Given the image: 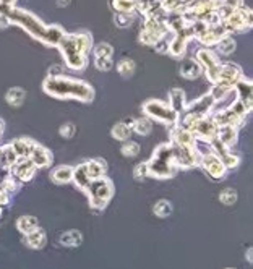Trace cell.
<instances>
[{
	"mask_svg": "<svg viewBox=\"0 0 253 269\" xmlns=\"http://www.w3.org/2000/svg\"><path fill=\"white\" fill-rule=\"evenodd\" d=\"M133 128L136 130V133H140V135H149L151 133V122H149L148 119H140V120H136L135 122V125Z\"/></svg>",
	"mask_w": 253,
	"mask_h": 269,
	"instance_id": "cb8c5ba5",
	"label": "cell"
},
{
	"mask_svg": "<svg viewBox=\"0 0 253 269\" xmlns=\"http://www.w3.org/2000/svg\"><path fill=\"white\" fill-rule=\"evenodd\" d=\"M10 146L13 149V153H15L19 159V157H28L29 156L32 146H34V143L29 141V140H16V141H13Z\"/></svg>",
	"mask_w": 253,
	"mask_h": 269,
	"instance_id": "2e32d148",
	"label": "cell"
},
{
	"mask_svg": "<svg viewBox=\"0 0 253 269\" xmlns=\"http://www.w3.org/2000/svg\"><path fill=\"white\" fill-rule=\"evenodd\" d=\"M172 213V205L171 201L167 200H159L158 203L154 205V214L159 216V218H167V216H171Z\"/></svg>",
	"mask_w": 253,
	"mask_h": 269,
	"instance_id": "ffe728a7",
	"label": "cell"
},
{
	"mask_svg": "<svg viewBox=\"0 0 253 269\" xmlns=\"http://www.w3.org/2000/svg\"><path fill=\"white\" fill-rule=\"evenodd\" d=\"M148 164V175H153L156 179H171L175 174V164L171 144H161L154 151L151 161Z\"/></svg>",
	"mask_w": 253,
	"mask_h": 269,
	"instance_id": "3957f363",
	"label": "cell"
},
{
	"mask_svg": "<svg viewBox=\"0 0 253 269\" xmlns=\"http://www.w3.org/2000/svg\"><path fill=\"white\" fill-rule=\"evenodd\" d=\"M24 244L28 245L29 248H42L45 245V232L42 229H36L29 234H26L24 237Z\"/></svg>",
	"mask_w": 253,
	"mask_h": 269,
	"instance_id": "4fadbf2b",
	"label": "cell"
},
{
	"mask_svg": "<svg viewBox=\"0 0 253 269\" xmlns=\"http://www.w3.org/2000/svg\"><path fill=\"white\" fill-rule=\"evenodd\" d=\"M216 138L219 143L224 144V146H232L237 140V130L232 125H221V127H218Z\"/></svg>",
	"mask_w": 253,
	"mask_h": 269,
	"instance_id": "30bf717a",
	"label": "cell"
},
{
	"mask_svg": "<svg viewBox=\"0 0 253 269\" xmlns=\"http://www.w3.org/2000/svg\"><path fill=\"white\" fill-rule=\"evenodd\" d=\"M44 88L49 94L58 97H76L80 101H91L93 97V88L89 84L68 78H49L45 80Z\"/></svg>",
	"mask_w": 253,
	"mask_h": 269,
	"instance_id": "7a4b0ae2",
	"label": "cell"
},
{
	"mask_svg": "<svg viewBox=\"0 0 253 269\" xmlns=\"http://www.w3.org/2000/svg\"><path fill=\"white\" fill-rule=\"evenodd\" d=\"M28 159L34 164L36 167H45V166H49L50 161H52V156L50 153L45 148L42 146H37V144H34L31 149V153L28 156Z\"/></svg>",
	"mask_w": 253,
	"mask_h": 269,
	"instance_id": "ba28073f",
	"label": "cell"
},
{
	"mask_svg": "<svg viewBox=\"0 0 253 269\" xmlns=\"http://www.w3.org/2000/svg\"><path fill=\"white\" fill-rule=\"evenodd\" d=\"M148 175V164L146 162H143L140 164V166H136L135 170H133V177L136 180H141V179H145V177Z\"/></svg>",
	"mask_w": 253,
	"mask_h": 269,
	"instance_id": "f546056e",
	"label": "cell"
},
{
	"mask_svg": "<svg viewBox=\"0 0 253 269\" xmlns=\"http://www.w3.org/2000/svg\"><path fill=\"white\" fill-rule=\"evenodd\" d=\"M213 96H203L201 99H198L195 104H192L190 106V114H195V115H200V117H203L208 110H210L213 107Z\"/></svg>",
	"mask_w": 253,
	"mask_h": 269,
	"instance_id": "5bb4252c",
	"label": "cell"
},
{
	"mask_svg": "<svg viewBox=\"0 0 253 269\" xmlns=\"http://www.w3.org/2000/svg\"><path fill=\"white\" fill-rule=\"evenodd\" d=\"M58 240H60V244L63 247H78L83 242V235L78 231H68V232L62 234Z\"/></svg>",
	"mask_w": 253,
	"mask_h": 269,
	"instance_id": "ac0fdd59",
	"label": "cell"
},
{
	"mask_svg": "<svg viewBox=\"0 0 253 269\" xmlns=\"http://www.w3.org/2000/svg\"><path fill=\"white\" fill-rule=\"evenodd\" d=\"M140 153V146L136 144L135 141H128L122 146V154L123 156H128V157H133Z\"/></svg>",
	"mask_w": 253,
	"mask_h": 269,
	"instance_id": "4316f807",
	"label": "cell"
},
{
	"mask_svg": "<svg viewBox=\"0 0 253 269\" xmlns=\"http://www.w3.org/2000/svg\"><path fill=\"white\" fill-rule=\"evenodd\" d=\"M112 136L115 138V140H128L130 136V125H127V123H117V125L114 127L112 130Z\"/></svg>",
	"mask_w": 253,
	"mask_h": 269,
	"instance_id": "44dd1931",
	"label": "cell"
},
{
	"mask_svg": "<svg viewBox=\"0 0 253 269\" xmlns=\"http://www.w3.org/2000/svg\"><path fill=\"white\" fill-rule=\"evenodd\" d=\"M221 161H223V164L226 166V169H227V167H237V166H239V157L234 156V154H231V153L224 154L223 157H221Z\"/></svg>",
	"mask_w": 253,
	"mask_h": 269,
	"instance_id": "f1b7e54d",
	"label": "cell"
},
{
	"mask_svg": "<svg viewBox=\"0 0 253 269\" xmlns=\"http://www.w3.org/2000/svg\"><path fill=\"white\" fill-rule=\"evenodd\" d=\"M58 45L62 47L67 63L71 68H83L84 65V50L91 45L89 36H68L62 37Z\"/></svg>",
	"mask_w": 253,
	"mask_h": 269,
	"instance_id": "277c9868",
	"label": "cell"
},
{
	"mask_svg": "<svg viewBox=\"0 0 253 269\" xmlns=\"http://www.w3.org/2000/svg\"><path fill=\"white\" fill-rule=\"evenodd\" d=\"M143 110L153 119H158L161 122H166V123H174L177 122V112L172 110L169 106H166L164 102L161 101H149L145 104Z\"/></svg>",
	"mask_w": 253,
	"mask_h": 269,
	"instance_id": "8992f818",
	"label": "cell"
},
{
	"mask_svg": "<svg viewBox=\"0 0 253 269\" xmlns=\"http://www.w3.org/2000/svg\"><path fill=\"white\" fill-rule=\"evenodd\" d=\"M201 164H203L205 170L213 177V179H223L224 174H226V166L223 164V161H221L219 157L216 154H213V153L203 156Z\"/></svg>",
	"mask_w": 253,
	"mask_h": 269,
	"instance_id": "52a82bcc",
	"label": "cell"
},
{
	"mask_svg": "<svg viewBox=\"0 0 253 269\" xmlns=\"http://www.w3.org/2000/svg\"><path fill=\"white\" fill-rule=\"evenodd\" d=\"M0 2H2L3 5H10V3L15 2V0H0Z\"/></svg>",
	"mask_w": 253,
	"mask_h": 269,
	"instance_id": "d6a6232c",
	"label": "cell"
},
{
	"mask_svg": "<svg viewBox=\"0 0 253 269\" xmlns=\"http://www.w3.org/2000/svg\"><path fill=\"white\" fill-rule=\"evenodd\" d=\"M247 258H249V261H250V263H252V248H250V250H249V253H247Z\"/></svg>",
	"mask_w": 253,
	"mask_h": 269,
	"instance_id": "836d02e7",
	"label": "cell"
},
{
	"mask_svg": "<svg viewBox=\"0 0 253 269\" xmlns=\"http://www.w3.org/2000/svg\"><path fill=\"white\" fill-rule=\"evenodd\" d=\"M84 167H86V174L89 177V180L101 179L106 174V162L104 161H89L84 162Z\"/></svg>",
	"mask_w": 253,
	"mask_h": 269,
	"instance_id": "7c38bea8",
	"label": "cell"
},
{
	"mask_svg": "<svg viewBox=\"0 0 253 269\" xmlns=\"http://www.w3.org/2000/svg\"><path fill=\"white\" fill-rule=\"evenodd\" d=\"M3 15L11 19V21H16L19 24H23L24 29H28L32 36H36L42 41L49 42V44H58L60 39L65 36V32L58 28V26H52V28H45V26L39 21L36 16H32L28 11H21V10H8L5 8Z\"/></svg>",
	"mask_w": 253,
	"mask_h": 269,
	"instance_id": "6da1fadb",
	"label": "cell"
},
{
	"mask_svg": "<svg viewBox=\"0 0 253 269\" xmlns=\"http://www.w3.org/2000/svg\"><path fill=\"white\" fill-rule=\"evenodd\" d=\"M89 196V203L93 208H104L114 195V183L106 177L91 180L88 188L84 190Z\"/></svg>",
	"mask_w": 253,
	"mask_h": 269,
	"instance_id": "5b68a950",
	"label": "cell"
},
{
	"mask_svg": "<svg viewBox=\"0 0 253 269\" xmlns=\"http://www.w3.org/2000/svg\"><path fill=\"white\" fill-rule=\"evenodd\" d=\"M16 227H18L19 232L26 235L32 231H36V229L39 227V222L34 216H21V218L16 221Z\"/></svg>",
	"mask_w": 253,
	"mask_h": 269,
	"instance_id": "9a60e30c",
	"label": "cell"
},
{
	"mask_svg": "<svg viewBox=\"0 0 253 269\" xmlns=\"http://www.w3.org/2000/svg\"><path fill=\"white\" fill-rule=\"evenodd\" d=\"M219 200L221 203H224V205H234V203L237 201V192L232 188H226L224 192H221Z\"/></svg>",
	"mask_w": 253,
	"mask_h": 269,
	"instance_id": "d4e9b609",
	"label": "cell"
},
{
	"mask_svg": "<svg viewBox=\"0 0 253 269\" xmlns=\"http://www.w3.org/2000/svg\"><path fill=\"white\" fill-rule=\"evenodd\" d=\"M73 133H75V127L71 125V123H67V125H63L60 128V135L63 138H71V136H73Z\"/></svg>",
	"mask_w": 253,
	"mask_h": 269,
	"instance_id": "4dcf8cb0",
	"label": "cell"
},
{
	"mask_svg": "<svg viewBox=\"0 0 253 269\" xmlns=\"http://www.w3.org/2000/svg\"><path fill=\"white\" fill-rule=\"evenodd\" d=\"M2 132H3V123L0 122V135H2Z\"/></svg>",
	"mask_w": 253,
	"mask_h": 269,
	"instance_id": "e575fe53",
	"label": "cell"
},
{
	"mask_svg": "<svg viewBox=\"0 0 253 269\" xmlns=\"http://www.w3.org/2000/svg\"><path fill=\"white\" fill-rule=\"evenodd\" d=\"M23 99H24V91L19 88H13L8 91V94H6V101L13 104V106H19V104L23 102Z\"/></svg>",
	"mask_w": 253,
	"mask_h": 269,
	"instance_id": "7402d4cb",
	"label": "cell"
},
{
	"mask_svg": "<svg viewBox=\"0 0 253 269\" xmlns=\"http://www.w3.org/2000/svg\"><path fill=\"white\" fill-rule=\"evenodd\" d=\"M73 179V167L70 166H60L52 172V180L55 183H68Z\"/></svg>",
	"mask_w": 253,
	"mask_h": 269,
	"instance_id": "e0dca14e",
	"label": "cell"
},
{
	"mask_svg": "<svg viewBox=\"0 0 253 269\" xmlns=\"http://www.w3.org/2000/svg\"><path fill=\"white\" fill-rule=\"evenodd\" d=\"M182 75L187 78H195L200 75V65L195 62H188L184 68H182Z\"/></svg>",
	"mask_w": 253,
	"mask_h": 269,
	"instance_id": "484cf974",
	"label": "cell"
},
{
	"mask_svg": "<svg viewBox=\"0 0 253 269\" xmlns=\"http://www.w3.org/2000/svg\"><path fill=\"white\" fill-rule=\"evenodd\" d=\"M171 104H172V110H180V109H184V93H182L180 89H172V93H171Z\"/></svg>",
	"mask_w": 253,
	"mask_h": 269,
	"instance_id": "603a6c76",
	"label": "cell"
},
{
	"mask_svg": "<svg viewBox=\"0 0 253 269\" xmlns=\"http://www.w3.org/2000/svg\"><path fill=\"white\" fill-rule=\"evenodd\" d=\"M110 52H112V49H110L107 44H101L99 47L96 49L97 68H102V70L110 68Z\"/></svg>",
	"mask_w": 253,
	"mask_h": 269,
	"instance_id": "8fae6325",
	"label": "cell"
},
{
	"mask_svg": "<svg viewBox=\"0 0 253 269\" xmlns=\"http://www.w3.org/2000/svg\"><path fill=\"white\" fill-rule=\"evenodd\" d=\"M71 180H75L76 182V185L80 187L81 190H86L88 185H89V177L86 174V167H84V164H81L80 167H76L73 169V179Z\"/></svg>",
	"mask_w": 253,
	"mask_h": 269,
	"instance_id": "d6986e66",
	"label": "cell"
},
{
	"mask_svg": "<svg viewBox=\"0 0 253 269\" xmlns=\"http://www.w3.org/2000/svg\"><path fill=\"white\" fill-rule=\"evenodd\" d=\"M36 166L32 164L28 157H24L23 161H19L16 162V166H15V177H18L19 180H23V182H28L31 180L32 177H34V172H36Z\"/></svg>",
	"mask_w": 253,
	"mask_h": 269,
	"instance_id": "9c48e42d",
	"label": "cell"
},
{
	"mask_svg": "<svg viewBox=\"0 0 253 269\" xmlns=\"http://www.w3.org/2000/svg\"><path fill=\"white\" fill-rule=\"evenodd\" d=\"M234 47H236V44H234V41L229 37H224L219 41V50L223 52V54H231V52L234 50Z\"/></svg>",
	"mask_w": 253,
	"mask_h": 269,
	"instance_id": "83f0119b",
	"label": "cell"
},
{
	"mask_svg": "<svg viewBox=\"0 0 253 269\" xmlns=\"http://www.w3.org/2000/svg\"><path fill=\"white\" fill-rule=\"evenodd\" d=\"M13 188H16L15 182H13V179H10V177H6L2 183V190L3 192H10V190H13Z\"/></svg>",
	"mask_w": 253,
	"mask_h": 269,
	"instance_id": "1f68e13d",
	"label": "cell"
},
{
	"mask_svg": "<svg viewBox=\"0 0 253 269\" xmlns=\"http://www.w3.org/2000/svg\"><path fill=\"white\" fill-rule=\"evenodd\" d=\"M227 269H232V268H227Z\"/></svg>",
	"mask_w": 253,
	"mask_h": 269,
	"instance_id": "d590c367",
	"label": "cell"
}]
</instances>
